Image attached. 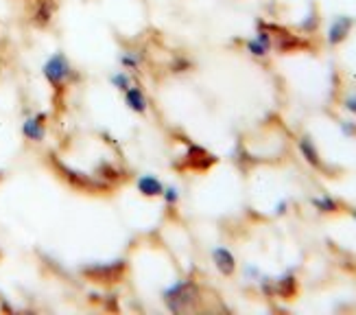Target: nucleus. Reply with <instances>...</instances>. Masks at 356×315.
<instances>
[{
    "mask_svg": "<svg viewBox=\"0 0 356 315\" xmlns=\"http://www.w3.org/2000/svg\"><path fill=\"white\" fill-rule=\"evenodd\" d=\"M275 213H277V215H284V213H286V201H280V203H277V206H275Z\"/></svg>",
    "mask_w": 356,
    "mask_h": 315,
    "instance_id": "b1692460",
    "label": "nucleus"
},
{
    "mask_svg": "<svg viewBox=\"0 0 356 315\" xmlns=\"http://www.w3.org/2000/svg\"><path fill=\"white\" fill-rule=\"evenodd\" d=\"M311 203L313 206L319 210V213H339V201L337 199H332L330 195H321V197H313L311 199Z\"/></svg>",
    "mask_w": 356,
    "mask_h": 315,
    "instance_id": "f3484780",
    "label": "nucleus"
},
{
    "mask_svg": "<svg viewBox=\"0 0 356 315\" xmlns=\"http://www.w3.org/2000/svg\"><path fill=\"white\" fill-rule=\"evenodd\" d=\"M0 180H3V171H0Z\"/></svg>",
    "mask_w": 356,
    "mask_h": 315,
    "instance_id": "a878e982",
    "label": "nucleus"
},
{
    "mask_svg": "<svg viewBox=\"0 0 356 315\" xmlns=\"http://www.w3.org/2000/svg\"><path fill=\"white\" fill-rule=\"evenodd\" d=\"M212 263H214L216 270H219L221 276H234V272H236V259L223 245L212 249Z\"/></svg>",
    "mask_w": 356,
    "mask_h": 315,
    "instance_id": "f8f14e48",
    "label": "nucleus"
},
{
    "mask_svg": "<svg viewBox=\"0 0 356 315\" xmlns=\"http://www.w3.org/2000/svg\"><path fill=\"white\" fill-rule=\"evenodd\" d=\"M129 272V261L127 259H112V261H88L83 265H79V274L92 282V285L99 287H114L120 285L125 280Z\"/></svg>",
    "mask_w": 356,
    "mask_h": 315,
    "instance_id": "7ed1b4c3",
    "label": "nucleus"
},
{
    "mask_svg": "<svg viewBox=\"0 0 356 315\" xmlns=\"http://www.w3.org/2000/svg\"><path fill=\"white\" fill-rule=\"evenodd\" d=\"M136 191L147 199H156L162 197L164 182L158 176H153V173H143V176L136 178Z\"/></svg>",
    "mask_w": 356,
    "mask_h": 315,
    "instance_id": "9d476101",
    "label": "nucleus"
},
{
    "mask_svg": "<svg viewBox=\"0 0 356 315\" xmlns=\"http://www.w3.org/2000/svg\"><path fill=\"white\" fill-rule=\"evenodd\" d=\"M42 77L46 79L55 92V99L61 97L72 84L81 82V72L72 66V61L68 59V55L64 51H55L49 59L42 64Z\"/></svg>",
    "mask_w": 356,
    "mask_h": 315,
    "instance_id": "f03ea898",
    "label": "nucleus"
},
{
    "mask_svg": "<svg viewBox=\"0 0 356 315\" xmlns=\"http://www.w3.org/2000/svg\"><path fill=\"white\" fill-rule=\"evenodd\" d=\"M95 176L101 180V182H105L107 186H118L122 180H125V171H122L116 162H112V160H101L97 167H95Z\"/></svg>",
    "mask_w": 356,
    "mask_h": 315,
    "instance_id": "9b49d317",
    "label": "nucleus"
},
{
    "mask_svg": "<svg viewBox=\"0 0 356 315\" xmlns=\"http://www.w3.org/2000/svg\"><path fill=\"white\" fill-rule=\"evenodd\" d=\"M343 107L348 109V112L356 114V92L354 94H348V97L343 99Z\"/></svg>",
    "mask_w": 356,
    "mask_h": 315,
    "instance_id": "4be33fe9",
    "label": "nucleus"
},
{
    "mask_svg": "<svg viewBox=\"0 0 356 315\" xmlns=\"http://www.w3.org/2000/svg\"><path fill=\"white\" fill-rule=\"evenodd\" d=\"M245 49H247V53H250L252 57H267L269 55V46H265V44H262L256 36L252 38V40H247L245 42Z\"/></svg>",
    "mask_w": 356,
    "mask_h": 315,
    "instance_id": "a211bd4d",
    "label": "nucleus"
},
{
    "mask_svg": "<svg viewBox=\"0 0 356 315\" xmlns=\"http://www.w3.org/2000/svg\"><path fill=\"white\" fill-rule=\"evenodd\" d=\"M341 132H343L346 136H356V125H354L352 121H343V123H341Z\"/></svg>",
    "mask_w": 356,
    "mask_h": 315,
    "instance_id": "5701e85b",
    "label": "nucleus"
},
{
    "mask_svg": "<svg viewBox=\"0 0 356 315\" xmlns=\"http://www.w3.org/2000/svg\"><path fill=\"white\" fill-rule=\"evenodd\" d=\"M354 26V20L350 18V15H337V18L330 22L328 26V33H326V40L330 46H339L343 44L350 36V31Z\"/></svg>",
    "mask_w": 356,
    "mask_h": 315,
    "instance_id": "1a4fd4ad",
    "label": "nucleus"
},
{
    "mask_svg": "<svg viewBox=\"0 0 356 315\" xmlns=\"http://www.w3.org/2000/svg\"><path fill=\"white\" fill-rule=\"evenodd\" d=\"M181 160H184V169H188V171H208L216 162V158L204 147L188 145Z\"/></svg>",
    "mask_w": 356,
    "mask_h": 315,
    "instance_id": "0eeeda50",
    "label": "nucleus"
},
{
    "mask_svg": "<svg viewBox=\"0 0 356 315\" xmlns=\"http://www.w3.org/2000/svg\"><path fill=\"white\" fill-rule=\"evenodd\" d=\"M298 145H300V153L304 155V160H306L308 164L321 167V155H319V151H317V147H315V143H313V138H311V136H302Z\"/></svg>",
    "mask_w": 356,
    "mask_h": 315,
    "instance_id": "2eb2a0df",
    "label": "nucleus"
},
{
    "mask_svg": "<svg viewBox=\"0 0 356 315\" xmlns=\"http://www.w3.org/2000/svg\"><path fill=\"white\" fill-rule=\"evenodd\" d=\"M49 164L57 173V178L61 182H66L72 188V191H79V193H86V195H103V193H110L112 191V186H107L105 182H101L95 176V173H86V171L74 169V167L66 164L55 153L49 155Z\"/></svg>",
    "mask_w": 356,
    "mask_h": 315,
    "instance_id": "f257e3e1",
    "label": "nucleus"
},
{
    "mask_svg": "<svg viewBox=\"0 0 356 315\" xmlns=\"http://www.w3.org/2000/svg\"><path fill=\"white\" fill-rule=\"evenodd\" d=\"M273 287H275V295L284 298V300H293L298 295V278L296 274L286 272L280 278H273Z\"/></svg>",
    "mask_w": 356,
    "mask_h": 315,
    "instance_id": "4468645a",
    "label": "nucleus"
},
{
    "mask_svg": "<svg viewBox=\"0 0 356 315\" xmlns=\"http://www.w3.org/2000/svg\"><path fill=\"white\" fill-rule=\"evenodd\" d=\"M179 197H181V193H179V188L175 184H164L162 199L166 203V208H175L177 203H179Z\"/></svg>",
    "mask_w": 356,
    "mask_h": 315,
    "instance_id": "6ab92c4d",
    "label": "nucleus"
},
{
    "mask_svg": "<svg viewBox=\"0 0 356 315\" xmlns=\"http://www.w3.org/2000/svg\"><path fill=\"white\" fill-rule=\"evenodd\" d=\"M145 61H147V53L145 49H122L120 55H118V64L125 68V70H134L138 72L143 66H145Z\"/></svg>",
    "mask_w": 356,
    "mask_h": 315,
    "instance_id": "ddd939ff",
    "label": "nucleus"
},
{
    "mask_svg": "<svg viewBox=\"0 0 356 315\" xmlns=\"http://www.w3.org/2000/svg\"><path fill=\"white\" fill-rule=\"evenodd\" d=\"M352 217H354V219H356V210H352Z\"/></svg>",
    "mask_w": 356,
    "mask_h": 315,
    "instance_id": "393cba45",
    "label": "nucleus"
},
{
    "mask_svg": "<svg viewBox=\"0 0 356 315\" xmlns=\"http://www.w3.org/2000/svg\"><path fill=\"white\" fill-rule=\"evenodd\" d=\"M46 128H49V114L46 112H35V114H31L22 121V136L29 140V143H44V138H46Z\"/></svg>",
    "mask_w": 356,
    "mask_h": 315,
    "instance_id": "423d86ee",
    "label": "nucleus"
},
{
    "mask_svg": "<svg viewBox=\"0 0 356 315\" xmlns=\"http://www.w3.org/2000/svg\"><path fill=\"white\" fill-rule=\"evenodd\" d=\"M188 68H191V61L186 57H175L171 61V72H186Z\"/></svg>",
    "mask_w": 356,
    "mask_h": 315,
    "instance_id": "412c9836",
    "label": "nucleus"
},
{
    "mask_svg": "<svg viewBox=\"0 0 356 315\" xmlns=\"http://www.w3.org/2000/svg\"><path fill=\"white\" fill-rule=\"evenodd\" d=\"M59 9L57 0H29V22L35 29H49Z\"/></svg>",
    "mask_w": 356,
    "mask_h": 315,
    "instance_id": "39448f33",
    "label": "nucleus"
},
{
    "mask_svg": "<svg viewBox=\"0 0 356 315\" xmlns=\"http://www.w3.org/2000/svg\"><path fill=\"white\" fill-rule=\"evenodd\" d=\"M162 302L168 313L179 315L186 311H193L201 300V289L193 278H179L171 285H166L160 293Z\"/></svg>",
    "mask_w": 356,
    "mask_h": 315,
    "instance_id": "20e7f679",
    "label": "nucleus"
},
{
    "mask_svg": "<svg viewBox=\"0 0 356 315\" xmlns=\"http://www.w3.org/2000/svg\"><path fill=\"white\" fill-rule=\"evenodd\" d=\"M317 24H319V18H317V11L315 9H311V13L306 15V20L300 22L302 31H306V33H313V31L317 29Z\"/></svg>",
    "mask_w": 356,
    "mask_h": 315,
    "instance_id": "aec40b11",
    "label": "nucleus"
},
{
    "mask_svg": "<svg viewBox=\"0 0 356 315\" xmlns=\"http://www.w3.org/2000/svg\"><path fill=\"white\" fill-rule=\"evenodd\" d=\"M131 84H134V77L129 70H116L110 75V86L116 88L118 92H125Z\"/></svg>",
    "mask_w": 356,
    "mask_h": 315,
    "instance_id": "dca6fc26",
    "label": "nucleus"
},
{
    "mask_svg": "<svg viewBox=\"0 0 356 315\" xmlns=\"http://www.w3.org/2000/svg\"><path fill=\"white\" fill-rule=\"evenodd\" d=\"M122 101H125L127 109H129V112H134V114L145 116L149 112V97H147L145 88L138 82H134L125 92H122Z\"/></svg>",
    "mask_w": 356,
    "mask_h": 315,
    "instance_id": "6e6552de",
    "label": "nucleus"
}]
</instances>
